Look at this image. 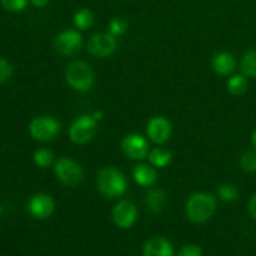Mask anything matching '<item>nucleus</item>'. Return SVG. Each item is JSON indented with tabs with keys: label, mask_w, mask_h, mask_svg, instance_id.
<instances>
[{
	"label": "nucleus",
	"mask_w": 256,
	"mask_h": 256,
	"mask_svg": "<svg viewBox=\"0 0 256 256\" xmlns=\"http://www.w3.org/2000/svg\"><path fill=\"white\" fill-rule=\"evenodd\" d=\"M2 8L8 12H19L28 6V0H0Z\"/></svg>",
	"instance_id": "25"
},
{
	"label": "nucleus",
	"mask_w": 256,
	"mask_h": 256,
	"mask_svg": "<svg viewBox=\"0 0 256 256\" xmlns=\"http://www.w3.org/2000/svg\"><path fill=\"white\" fill-rule=\"evenodd\" d=\"M30 2H32V4L34 5V6L42 8V6H45L48 2H49V0H30Z\"/></svg>",
	"instance_id": "29"
},
{
	"label": "nucleus",
	"mask_w": 256,
	"mask_h": 256,
	"mask_svg": "<svg viewBox=\"0 0 256 256\" xmlns=\"http://www.w3.org/2000/svg\"><path fill=\"white\" fill-rule=\"evenodd\" d=\"M122 150L130 159L142 160L149 155V144L142 135L129 134L122 139Z\"/></svg>",
	"instance_id": "9"
},
{
	"label": "nucleus",
	"mask_w": 256,
	"mask_h": 256,
	"mask_svg": "<svg viewBox=\"0 0 256 256\" xmlns=\"http://www.w3.org/2000/svg\"><path fill=\"white\" fill-rule=\"evenodd\" d=\"M94 22V16L89 9H80L74 14V25L79 30H86Z\"/></svg>",
	"instance_id": "18"
},
{
	"label": "nucleus",
	"mask_w": 256,
	"mask_h": 256,
	"mask_svg": "<svg viewBox=\"0 0 256 256\" xmlns=\"http://www.w3.org/2000/svg\"><path fill=\"white\" fill-rule=\"evenodd\" d=\"M132 178H134L135 182L140 186H152L156 182L158 174L156 170L148 164H139L134 168L132 170Z\"/></svg>",
	"instance_id": "14"
},
{
	"label": "nucleus",
	"mask_w": 256,
	"mask_h": 256,
	"mask_svg": "<svg viewBox=\"0 0 256 256\" xmlns=\"http://www.w3.org/2000/svg\"><path fill=\"white\" fill-rule=\"evenodd\" d=\"M60 132V124L55 118L42 116L34 118L29 125V132L35 140L39 142H50Z\"/></svg>",
	"instance_id": "6"
},
{
	"label": "nucleus",
	"mask_w": 256,
	"mask_h": 256,
	"mask_svg": "<svg viewBox=\"0 0 256 256\" xmlns=\"http://www.w3.org/2000/svg\"><path fill=\"white\" fill-rule=\"evenodd\" d=\"M242 70L246 76L256 78V49L250 50L242 60Z\"/></svg>",
	"instance_id": "20"
},
{
	"label": "nucleus",
	"mask_w": 256,
	"mask_h": 256,
	"mask_svg": "<svg viewBox=\"0 0 256 256\" xmlns=\"http://www.w3.org/2000/svg\"><path fill=\"white\" fill-rule=\"evenodd\" d=\"M138 219V209L129 200H122L112 209V222L119 229H129Z\"/></svg>",
	"instance_id": "8"
},
{
	"label": "nucleus",
	"mask_w": 256,
	"mask_h": 256,
	"mask_svg": "<svg viewBox=\"0 0 256 256\" xmlns=\"http://www.w3.org/2000/svg\"><path fill=\"white\" fill-rule=\"evenodd\" d=\"M55 202L50 195L36 194L28 202V212L35 219H46L54 212Z\"/></svg>",
	"instance_id": "11"
},
{
	"label": "nucleus",
	"mask_w": 256,
	"mask_h": 256,
	"mask_svg": "<svg viewBox=\"0 0 256 256\" xmlns=\"http://www.w3.org/2000/svg\"><path fill=\"white\" fill-rule=\"evenodd\" d=\"M218 194H219V198L222 202H232L239 198V192H238L236 188L232 184H224L222 185V186H219Z\"/></svg>",
	"instance_id": "23"
},
{
	"label": "nucleus",
	"mask_w": 256,
	"mask_h": 256,
	"mask_svg": "<svg viewBox=\"0 0 256 256\" xmlns=\"http://www.w3.org/2000/svg\"><path fill=\"white\" fill-rule=\"evenodd\" d=\"M128 30V22L122 18H112L109 22V32L114 36H120Z\"/></svg>",
	"instance_id": "24"
},
{
	"label": "nucleus",
	"mask_w": 256,
	"mask_h": 256,
	"mask_svg": "<svg viewBox=\"0 0 256 256\" xmlns=\"http://www.w3.org/2000/svg\"><path fill=\"white\" fill-rule=\"evenodd\" d=\"M32 160H34L35 165L42 169H46L54 162V154L50 152L49 149H38L32 155Z\"/></svg>",
	"instance_id": "21"
},
{
	"label": "nucleus",
	"mask_w": 256,
	"mask_h": 256,
	"mask_svg": "<svg viewBox=\"0 0 256 256\" xmlns=\"http://www.w3.org/2000/svg\"><path fill=\"white\" fill-rule=\"evenodd\" d=\"M240 166L246 172H256V152H245L240 156Z\"/></svg>",
	"instance_id": "22"
},
{
	"label": "nucleus",
	"mask_w": 256,
	"mask_h": 256,
	"mask_svg": "<svg viewBox=\"0 0 256 256\" xmlns=\"http://www.w3.org/2000/svg\"><path fill=\"white\" fill-rule=\"evenodd\" d=\"M145 204L148 209L154 214H159L164 210L166 204V195L162 189H150L145 195Z\"/></svg>",
	"instance_id": "16"
},
{
	"label": "nucleus",
	"mask_w": 256,
	"mask_h": 256,
	"mask_svg": "<svg viewBox=\"0 0 256 256\" xmlns=\"http://www.w3.org/2000/svg\"><path fill=\"white\" fill-rule=\"evenodd\" d=\"M248 89V80L244 75H234L228 82V90L232 95H242Z\"/></svg>",
	"instance_id": "19"
},
{
	"label": "nucleus",
	"mask_w": 256,
	"mask_h": 256,
	"mask_svg": "<svg viewBox=\"0 0 256 256\" xmlns=\"http://www.w3.org/2000/svg\"><path fill=\"white\" fill-rule=\"evenodd\" d=\"M82 44V36L78 30L69 29L56 35L54 46L62 55H72L79 52Z\"/></svg>",
	"instance_id": "10"
},
{
	"label": "nucleus",
	"mask_w": 256,
	"mask_h": 256,
	"mask_svg": "<svg viewBox=\"0 0 256 256\" xmlns=\"http://www.w3.org/2000/svg\"><path fill=\"white\" fill-rule=\"evenodd\" d=\"M65 80L76 92H89L95 82L94 72L86 62H72L65 70Z\"/></svg>",
	"instance_id": "3"
},
{
	"label": "nucleus",
	"mask_w": 256,
	"mask_h": 256,
	"mask_svg": "<svg viewBox=\"0 0 256 256\" xmlns=\"http://www.w3.org/2000/svg\"><path fill=\"white\" fill-rule=\"evenodd\" d=\"M178 256H202V250L198 245L188 244L179 250Z\"/></svg>",
	"instance_id": "27"
},
{
	"label": "nucleus",
	"mask_w": 256,
	"mask_h": 256,
	"mask_svg": "<svg viewBox=\"0 0 256 256\" xmlns=\"http://www.w3.org/2000/svg\"><path fill=\"white\" fill-rule=\"evenodd\" d=\"M212 69H214V72H216L218 75L225 76V75H229L234 72L236 62H235L234 55L230 54V52H222L212 58Z\"/></svg>",
	"instance_id": "15"
},
{
	"label": "nucleus",
	"mask_w": 256,
	"mask_h": 256,
	"mask_svg": "<svg viewBox=\"0 0 256 256\" xmlns=\"http://www.w3.org/2000/svg\"><path fill=\"white\" fill-rule=\"evenodd\" d=\"M96 186L104 196L109 199H115L125 194L128 188V182L125 175L116 168L109 166L100 170L98 175Z\"/></svg>",
	"instance_id": "2"
},
{
	"label": "nucleus",
	"mask_w": 256,
	"mask_h": 256,
	"mask_svg": "<svg viewBox=\"0 0 256 256\" xmlns=\"http://www.w3.org/2000/svg\"><path fill=\"white\" fill-rule=\"evenodd\" d=\"M172 152L162 148H155L149 152V162L155 168H165L172 162Z\"/></svg>",
	"instance_id": "17"
},
{
	"label": "nucleus",
	"mask_w": 256,
	"mask_h": 256,
	"mask_svg": "<svg viewBox=\"0 0 256 256\" xmlns=\"http://www.w3.org/2000/svg\"><path fill=\"white\" fill-rule=\"evenodd\" d=\"M12 75V66L8 60L0 58V84L8 82Z\"/></svg>",
	"instance_id": "26"
},
{
	"label": "nucleus",
	"mask_w": 256,
	"mask_h": 256,
	"mask_svg": "<svg viewBox=\"0 0 256 256\" xmlns=\"http://www.w3.org/2000/svg\"><path fill=\"white\" fill-rule=\"evenodd\" d=\"M252 145L256 148V130L252 132Z\"/></svg>",
	"instance_id": "31"
},
{
	"label": "nucleus",
	"mask_w": 256,
	"mask_h": 256,
	"mask_svg": "<svg viewBox=\"0 0 256 256\" xmlns=\"http://www.w3.org/2000/svg\"><path fill=\"white\" fill-rule=\"evenodd\" d=\"M2 206L0 205V215H2Z\"/></svg>",
	"instance_id": "32"
},
{
	"label": "nucleus",
	"mask_w": 256,
	"mask_h": 256,
	"mask_svg": "<svg viewBox=\"0 0 256 256\" xmlns=\"http://www.w3.org/2000/svg\"><path fill=\"white\" fill-rule=\"evenodd\" d=\"M98 132V120L92 115H82L72 124L69 138L75 144H86Z\"/></svg>",
	"instance_id": "4"
},
{
	"label": "nucleus",
	"mask_w": 256,
	"mask_h": 256,
	"mask_svg": "<svg viewBox=\"0 0 256 256\" xmlns=\"http://www.w3.org/2000/svg\"><path fill=\"white\" fill-rule=\"evenodd\" d=\"M249 212L250 215L256 220V194L252 195L249 202Z\"/></svg>",
	"instance_id": "28"
},
{
	"label": "nucleus",
	"mask_w": 256,
	"mask_h": 256,
	"mask_svg": "<svg viewBox=\"0 0 256 256\" xmlns=\"http://www.w3.org/2000/svg\"><path fill=\"white\" fill-rule=\"evenodd\" d=\"M146 134L155 144H164L172 135V124L164 116H154L149 120L146 126Z\"/></svg>",
	"instance_id": "12"
},
{
	"label": "nucleus",
	"mask_w": 256,
	"mask_h": 256,
	"mask_svg": "<svg viewBox=\"0 0 256 256\" xmlns=\"http://www.w3.org/2000/svg\"><path fill=\"white\" fill-rule=\"evenodd\" d=\"M86 46L92 56L106 58L116 50V39L110 32H100L90 38Z\"/></svg>",
	"instance_id": "7"
},
{
	"label": "nucleus",
	"mask_w": 256,
	"mask_h": 256,
	"mask_svg": "<svg viewBox=\"0 0 256 256\" xmlns=\"http://www.w3.org/2000/svg\"><path fill=\"white\" fill-rule=\"evenodd\" d=\"M92 116H94L95 119H96L98 122H99V120H102V112H95L94 114H92Z\"/></svg>",
	"instance_id": "30"
},
{
	"label": "nucleus",
	"mask_w": 256,
	"mask_h": 256,
	"mask_svg": "<svg viewBox=\"0 0 256 256\" xmlns=\"http://www.w3.org/2000/svg\"><path fill=\"white\" fill-rule=\"evenodd\" d=\"M144 256H174L172 242L162 236H155L148 240L142 248Z\"/></svg>",
	"instance_id": "13"
},
{
	"label": "nucleus",
	"mask_w": 256,
	"mask_h": 256,
	"mask_svg": "<svg viewBox=\"0 0 256 256\" xmlns=\"http://www.w3.org/2000/svg\"><path fill=\"white\" fill-rule=\"evenodd\" d=\"M55 176L66 186H76L82 180V168L70 158H62L54 165Z\"/></svg>",
	"instance_id": "5"
},
{
	"label": "nucleus",
	"mask_w": 256,
	"mask_h": 256,
	"mask_svg": "<svg viewBox=\"0 0 256 256\" xmlns=\"http://www.w3.org/2000/svg\"><path fill=\"white\" fill-rule=\"evenodd\" d=\"M216 209V200L209 192H195L186 200V218L195 224H202L210 220Z\"/></svg>",
	"instance_id": "1"
}]
</instances>
